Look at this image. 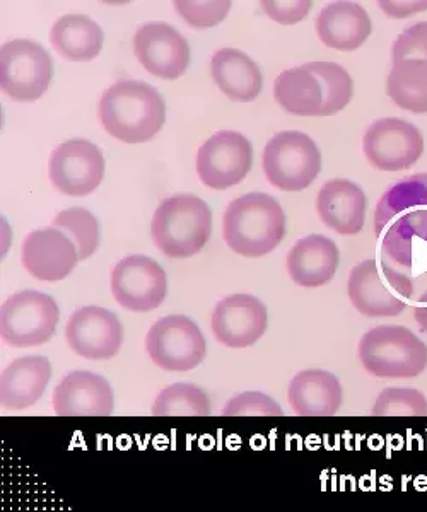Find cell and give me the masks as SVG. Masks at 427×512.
<instances>
[{
	"mask_svg": "<svg viewBox=\"0 0 427 512\" xmlns=\"http://www.w3.org/2000/svg\"><path fill=\"white\" fill-rule=\"evenodd\" d=\"M364 156L380 171H402L424 152L421 130L400 118H381L369 125L363 139Z\"/></svg>",
	"mask_w": 427,
	"mask_h": 512,
	"instance_id": "obj_12",
	"label": "cell"
},
{
	"mask_svg": "<svg viewBox=\"0 0 427 512\" xmlns=\"http://www.w3.org/2000/svg\"><path fill=\"white\" fill-rule=\"evenodd\" d=\"M173 6L190 26L200 28V30L217 26L231 11V2H228V0H214V2L176 0Z\"/></svg>",
	"mask_w": 427,
	"mask_h": 512,
	"instance_id": "obj_33",
	"label": "cell"
},
{
	"mask_svg": "<svg viewBox=\"0 0 427 512\" xmlns=\"http://www.w3.org/2000/svg\"><path fill=\"white\" fill-rule=\"evenodd\" d=\"M274 98L291 115L320 117L323 106L322 86L305 65L284 70L275 79Z\"/></svg>",
	"mask_w": 427,
	"mask_h": 512,
	"instance_id": "obj_27",
	"label": "cell"
},
{
	"mask_svg": "<svg viewBox=\"0 0 427 512\" xmlns=\"http://www.w3.org/2000/svg\"><path fill=\"white\" fill-rule=\"evenodd\" d=\"M381 263L412 280L427 277V175L398 181L375 212Z\"/></svg>",
	"mask_w": 427,
	"mask_h": 512,
	"instance_id": "obj_1",
	"label": "cell"
},
{
	"mask_svg": "<svg viewBox=\"0 0 427 512\" xmlns=\"http://www.w3.org/2000/svg\"><path fill=\"white\" fill-rule=\"evenodd\" d=\"M407 59L427 60V21L402 31L392 47V62Z\"/></svg>",
	"mask_w": 427,
	"mask_h": 512,
	"instance_id": "obj_35",
	"label": "cell"
},
{
	"mask_svg": "<svg viewBox=\"0 0 427 512\" xmlns=\"http://www.w3.org/2000/svg\"><path fill=\"white\" fill-rule=\"evenodd\" d=\"M211 233L209 205L190 193L163 200L151 221L154 245L170 258L197 255L209 243Z\"/></svg>",
	"mask_w": 427,
	"mask_h": 512,
	"instance_id": "obj_4",
	"label": "cell"
},
{
	"mask_svg": "<svg viewBox=\"0 0 427 512\" xmlns=\"http://www.w3.org/2000/svg\"><path fill=\"white\" fill-rule=\"evenodd\" d=\"M113 408L112 386L100 374H67L53 391V410L60 417H108Z\"/></svg>",
	"mask_w": 427,
	"mask_h": 512,
	"instance_id": "obj_19",
	"label": "cell"
},
{
	"mask_svg": "<svg viewBox=\"0 0 427 512\" xmlns=\"http://www.w3.org/2000/svg\"><path fill=\"white\" fill-rule=\"evenodd\" d=\"M357 352L364 369L376 378H416L427 367V345L405 326H376L364 333Z\"/></svg>",
	"mask_w": 427,
	"mask_h": 512,
	"instance_id": "obj_5",
	"label": "cell"
},
{
	"mask_svg": "<svg viewBox=\"0 0 427 512\" xmlns=\"http://www.w3.org/2000/svg\"><path fill=\"white\" fill-rule=\"evenodd\" d=\"M52 378L47 357L30 355L12 361L2 373L0 402L7 410H24L40 400Z\"/></svg>",
	"mask_w": 427,
	"mask_h": 512,
	"instance_id": "obj_24",
	"label": "cell"
},
{
	"mask_svg": "<svg viewBox=\"0 0 427 512\" xmlns=\"http://www.w3.org/2000/svg\"><path fill=\"white\" fill-rule=\"evenodd\" d=\"M414 318L422 328V332L427 333V291L422 292L417 299L416 308H414Z\"/></svg>",
	"mask_w": 427,
	"mask_h": 512,
	"instance_id": "obj_38",
	"label": "cell"
},
{
	"mask_svg": "<svg viewBox=\"0 0 427 512\" xmlns=\"http://www.w3.org/2000/svg\"><path fill=\"white\" fill-rule=\"evenodd\" d=\"M53 62L47 50L31 40H11L0 50V86L19 103H31L47 93Z\"/></svg>",
	"mask_w": 427,
	"mask_h": 512,
	"instance_id": "obj_9",
	"label": "cell"
},
{
	"mask_svg": "<svg viewBox=\"0 0 427 512\" xmlns=\"http://www.w3.org/2000/svg\"><path fill=\"white\" fill-rule=\"evenodd\" d=\"M112 294L122 308L134 313H149L166 299L168 277L153 258L127 256L113 268Z\"/></svg>",
	"mask_w": 427,
	"mask_h": 512,
	"instance_id": "obj_13",
	"label": "cell"
},
{
	"mask_svg": "<svg viewBox=\"0 0 427 512\" xmlns=\"http://www.w3.org/2000/svg\"><path fill=\"white\" fill-rule=\"evenodd\" d=\"M59 306L38 291H21L2 304L0 333L4 344L28 349L47 344L59 325Z\"/></svg>",
	"mask_w": 427,
	"mask_h": 512,
	"instance_id": "obj_8",
	"label": "cell"
},
{
	"mask_svg": "<svg viewBox=\"0 0 427 512\" xmlns=\"http://www.w3.org/2000/svg\"><path fill=\"white\" fill-rule=\"evenodd\" d=\"M339 248L322 234L299 239L287 255V272L301 287H322L334 279L339 268Z\"/></svg>",
	"mask_w": 427,
	"mask_h": 512,
	"instance_id": "obj_23",
	"label": "cell"
},
{
	"mask_svg": "<svg viewBox=\"0 0 427 512\" xmlns=\"http://www.w3.org/2000/svg\"><path fill=\"white\" fill-rule=\"evenodd\" d=\"M375 417H426L427 398L416 388H387L371 408Z\"/></svg>",
	"mask_w": 427,
	"mask_h": 512,
	"instance_id": "obj_32",
	"label": "cell"
},
{
	"mask_svg": "<svg viewBox=\"0 0 427 512\" xmlns=\"http://www.w3.org/2000/svg\"><path fill=\"white\" fill-rule=\"evenodd\" d=\"M151 414L154 417H207L211 415V400L195 384H171L154 400Z\"/></svg>",
	"mask_w": 427,
	"mask_h": 512,
	"instance_id": "obj_29",
	"label": "cell"
},
{
	"mask_svg": "<svg viewBox=\"0 0 427 512\" xmlns=\"http://www.w3.org/2000/svg\"><path fill=\"white\" fill-rule=\"evenodd\" d=\"M50 41L55 52L72 62H88L100 55L105 35L100 24L84 14H67L53 24Z\"/></svg>",
	"mask_w": 427,
	"mask_h": 512,
	"instance_id": "obj_26",
	"label": "cell"
},
{
	"mask_svg": "<svg viewBox=\"0 0 427 512\" xmlns=\"http://www.w3.org/2000/svg\"><path fill=\"white\" fill-rule=\"evenodd\" d=\"M211 72L217 88L238 103H250L257 99L264 88L262 70L258 69L255 60L241 50L223 48L214 53Z\"/></svg>",
	"mask_w": 427,
	"mask_h": 512,
	"instance_id": "obj_25",
	"label": "cell"
},
{
	"mask_svg": "<svg viewBox=\"0 0 427 512\" xmlns=\"http://www.w3.org/2000/svg\"><path fill=\"white\" fill-rule=\"evenodd\" d=\"M134 52L142 67L166 81L182 77L190 64V47L170 24L149 23L135 31Z\"/></svg>",
	"mask_w": 427,
	"mask_h": 512,
	"instance_id": "obj_17",
	"label": "cell"
},
{
	"mask_svg": "<svg viewBox=\"0 0 427 512\" xmlns=\"http://www.w3.org/2000/svg\"><path fill=\"white\" fill-rule=\"evenodd\" d=\"M224 417H282L281 405L260 391L233 396L223 410Z\"/></svg>",
	"mask_w": 427,
	"mask_h": 512,
	"instance_id": "obj_34",
	"label": "cell"
},
{
	"mask_svg": "<svg viewBox=\"0 0 427 512\" xmlns=\"http://www.w3.org/2000/svg\"><path fill=\"white\" fill-rule=\"evenodd\" d=\"M347 292L361 315L387 318L404 313L414 282L385 263L364 260L352 268Z\"/></svg>",
	"mask_w": 427,
	"mask_h": 512,
	"instance_id": "obj_6",
	"label": "cell"
},
{
	"mask_svg": "<svg viewBox=\"0 0 427 512\" xmlns=\"http://www.w3.org/2000/svg\"><path fill=\"white\" fill-rule=\"evenodd\" d=\"M378 7L390 18L404 19L414 16L417 12L427 11V0H387L378 2Z\"/></svg>",
	"mask_w": 427,
	"mask_h": 512,
	"instance_id": "obj_37",
	"label": "cell"
},
{
	"mask_svg": "<svg viewBox=\"0 0 427 512\" xmlns=\"http://www.w3.org/2000/svg\"><path fill=\"white\" fill-rule=\"evenodd\" d=\"M253 164V147L238 132H217L197 152V175L205 187L226 190L245 180Z\"/></svg>",
	"mask_w": 427,
	"mask_h": 512,
	"instance_id": "obj_11",
	"label": "cell"
},
{
	"mask_svg": "<svg viewBox=\"0 0 427 512\" xmlns=\"http://www.w3.org/2000/svg\"><path fill=\"white\" fill-rule=\"evenodd\" d=\"M387 93L402 110L427 113V60L395 62L388 74Z\"/></svg>",
	"mask_w": 427,
	"mask_h": 512,
	"instance_id": "obj_28",
	"label": "cell"
},
{
	"mask_svg": "<svg viewBox=\"0 0 427 512\" xmlns=\"http://www.w3.org/2000/svg\"><path fill=\"white\" fill-rule=\"evenodd\" d=\"M287 400L299 417H332L344 403V391L335 374L306 369L289 384Z\"/></svg>",
	"mask_w": 427,
	"mask_h": 512,
	"instance_id": "obj_21",
	"label": "cell"
},
{
	"mask_svg": "<svg viewBox=\"0 0 427 512\" xmlns=\"http://www.w3.org/2000/svg\"><path fill=\"white\" fill-rule=\"evenodd\" d=\"M269 326L265 304L250 294H234L219 301L212 313V333L229 349H246L264 337Z\"/></svg>",
	"mask_w": 427,
	"mask_h": 512,
	"instance_id": "obj_15",
	"label": "cell"
},
{
	"mask_svg": "<svg viewBox=\"0 0 427 512\" xmlns=\"http://www.w3.org/2000/svg\"><path fill=\"white\" fill-rule=\"evenodd\" d=\"M151 361L164 371H192L207 354V344L199 326L182 315L164 316L156 321L146 337Z\"/></svg>",
	"mask_w": 427,
	"mask_h": 512,
	"instance_id": "obj_10",
	"label": "cell"
},
{
	"mask_svg": "<svg viewBox=\"0 0 427 512\" xmlns=\"http://www.w3.org/2000/svg\"><path fill=\"white\" fill-rule=\"evenodd\" d=\"M98 113L106 132L125 144L153 139L166 122L163 96L146 82L130 79L106 89Z\"/></svg>",
	"mask_w": 427,
	"mask_h": 512,
	"instance_id": "obj_2",
	"label": "cell"
},
{
	"mask_svg": "<svg viewBox=\"0 0 427 512\" xmlns=\"http://www.w3.org/2000/svg\"><path fill=\"white\" fill-rule=\"evenodd\" d=\"M48 175L59 192L86 197L105 178L103 152L89 140H67L52 152Z\"/></svg>",
	"mask_w": 427,
	"mask_h": 512,
	"instance_id": "obj_14",
	"label": "cell"
},
{
	"mask_svg": "<svg viewBox=\"0 0 427 512\" xmlns=\"http://www.w3.org/2000/svg\"><path fill=\"white\" fill-rule=\"evenodd\" d=\"M316 210L325 226L335 233L352 236L363 231L366 195L352 181H327L316 197Z\"/></svg>",
	"mask_w": 427,
	"mask_h": 512,
	"instance_id": "obj_20",
	"label": "cell"
},
{
	"mask_svg": "<svg viewBox=\"0 0 427 512\" xmlns=\"http://www.w3.org/2000/svg\"><path fill=\"white\" fill-rule=\"evenodd\" d=\"M286 236V214L267 193L253 192L236 198L223 217L226 245L246 258H260L274 251Z\"/></svg>",
	"mask_w": 427,
	"mask_h": 512,
	"instance_id": "obj_3",
	"label": "cell"
},
{
	"mask_svg": "<svg viewBox=\"0 0 427 512\" xmlns=\"http://www.w3.org/2000/svg\"><path fill=\"white\" fill-rule=\"evenodd\" d=\"M306 69L315 74L322 86L323 106L320 117H330L351 103L354 82L342 65L334 62H310Z\"/></svg>",
	"mask_w": 427,
	"mask_h": 512,
	"instance_id": "obj_30",
	"label": "cell"
},
{
	"mask_svg": "<svg viewBox=\"0 0 427 512\" xmlns=\"http://www.w3.org/2000/svg\"><path fill=\"white\" fill-rule=\"evenodd\" d=\"M21 262L28 274L43 282H59L69 277L79 262L72 239L57 227L28 234L21 248Z\"/></svg>",
	"mask_w": 427,
	"mask_h": 512,
	"instance_id": "obj_18",
	"label": "cell"
},
{
	"mask_svg": "<svg viewBox=\"0 0 427 512\" xmlns=\"http://www.w3.org/2000/svg\"><path fill=\"white\" fill-rule=\"evenodd\" d=\"M264 173L270 185L282 192H301L322 171V152L310 135L281 132L264 149Z\"/></svg>",
	"mask_w": 427,
	"mask_h": 512,
	"instance_id": "obj_7",
	"label": "cell"
},
{
	"mask_svg": "<svg viewBox=\"0 0 427 512\" xmlns=\"http://www.w3.org/2000/svg\"><path fill=\"white\" fill-rule=\"evenodd\" d=\"M318 38L339 52H354L373 33L368 12L356 2H332L316 18Z\"/></svg>",
	"mask_w": 427,
	"mask_h": 512,
	"instance_id": "obj_22",
	"label": "cell"
},
{
	"mask_svg": "<svg viewBox=\"0 0 427 512\" xmlns=\"http://www.w3.org/2000/svg\"><path fill=\"white\" fill-rule=\"evenodd\" d=\"M53 227L72 239L79 253V262L91 258L100 246V224L89 210L81 207L62 210L53 219Z\"/></svg>",
	"mask_w": 427,
	"mask_h": 512,
	"instance_id": "obj_31",
	"label": "cell"
},
{
	"mask_svg": "<svg viewBox=\"0 0 427 512\" xmlns=\"http://www.w3.org/2000/svg\"><path fill=\"white\" fill-rule=\"evenodd\" d=\"M311 2L308 0H265L260 4L262 11L275 23L293 26L308 16Z\"/></svg>",
	"mask_w": 427,
	"mask_h": 512,
	"instance_id": "obj_36",
	"label": "cell"
},
{
	"mask_svg": "<svg viewBox=\"0 0 427 512\" xmlns=\"http://www.w3.org/2000/svg\"><path fill=\"white\" fill-rule=\"evenodd\" d=\"M65 338L72 352L84 359L106 361L115 357L122 347V323L108 309L86 306L69 318Z\"/></svg>",
	"mask_w": 427,
	"mask_h": 512,
	"instance_id": "obj_16",
	"label": "cell"
}]
</instances>
